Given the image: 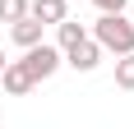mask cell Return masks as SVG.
<instances>
[{
	"mask_svg": "<svg viewBox=\"0 0 134 129\" xmlns=\"http://www.w3.org/2000/svg\"><path fill=\"white\" fill-rule=\"evenodd\" d=\"M88 37H93L102 51H111V55L134 51V23L125 19V14H102V19L88 28Z\"/></svg>",
	"mask_w": 134,
	"mask_h": 129,
	"instance_id": "1",
	"label": "cell"
},
{
	"mask_svg": "<svg viewBox=\"0 0 134 129\" xmlns=\"http://www.w3.org/2000/svg\"><path fill=\"white\" fill-rule=\"evenodd\" d=\"M23 64H28V74L42 83V78H51L55 69L65 64V55H60V46H51V42H37V46L23 51Z\"/></svg>",
	"mask_w": 134,
	"mask_h": 129,
	"instance_id": "2",
	"label": "cell"
},
{
	"mask_svg": "<svg viewBox=\"0 0 134 129\" xmlns=\"http://www.w3.org/2000/svg\"><path fill=\"white\" fill-rule=\"evenodd\" d=\"M60 55H65V64L74 69V74H93L97 64H102V55H107V51H102L93 37H83V42H74V46H69V51H60Z\"/></svg>",
	"mask_w": 134,
	"mask_h": 129,
	"instance_id": "3",
	"label": "cell"
},
{
	"mask_svg": "<svg viewBox=\"0 0 134 129\" xmlns=\"http://www.w3.org/2000/svg\"><path fill=\"white\" fill-rule=\"evenodd\" d=\"M0 83H5V92H9V97H28V92L37 88V78L28 74V64H23V60H5Z\"/></svg>",
	"mask_w": 134,
	"mask_h": 129,
	"instance_id": "4",
	"label": "cell"
},
{
	"mask_svg": "<svg viewBox=\"0 0 134 129\" xmlns=\"http://www.w3.org/2000/svg\"><path fill=\"white\" fill-rule=\"evenodd\" d=\"M42 32H46V23H37L32 14H23V19H14V23H9V42L19 46V51H28V46H37V42H46Z\"/></svg>",
	"mask_w": 134,
	"mask_h": 129,
	"instance_id": "5",
	"label": "cell"
},
{
	"mask_svg": "<svg viewBox=\"0 0 134 129\" xmlns=\"http://www.w3.org/2000/svg\"><path fill=\"white\" fill-rule=\"evenodd\" d=\"M28 14H32L37 23L55 28L60 19H69V0H28Z\"/></svg>",
	"mask_w": 134,
	"mask_h": 129,
	"instance_id": "6",
	"label": "cell"
},
{
	"mask_svg": "<svg viewBox=\"0 0 134 129\" xmlns=\"http://www.w3.org/2000/svg\"><path fill=\"white\" fill-rule=\"evenodd\" d=\"M83 37H88V28H83L79 19H60V23H55V46H60V51H69V46L83 42Z\"/></svg>",
	"mask_w": 134,
	"mask_h": 129,
	"instance_id": "7",
	"label": "cell"
},
{
	"mask_svg": "<svg viewBox=\"0 0 134 129\" xmlns=\"http://www.w3.org/2000/svg\"><path fill=\"white\" fill-rule=\"evenodd\" d=\"M116 88H125V92H134V51H125V55H116Z\"/></svg>",
	"mask_w": 134,
	"mask_h": 129,
	"instance_id": "8",
	"label": "cell"
},
{
	"mask_svg": "<svg viewBox=\"0 0 134 129\" xmlns=\"http://www.w3.org/2000/svg\"><path fill=\"white\" fill-rule=\"evenodd\" d=\"M28 14V0H0V23H14Z\"/></svg>",
	"mask_w": 134,
	"mask_h": 129,
	"instance_id": "9",
	"label": "cell"
},
{
	"mask_svg": "<svg viewBox=\"0 0 134 129\" xmlns=\"http://www.w3.org/2000/svg\"><path fill=\"white\" fill-rule=\"evenodd\" d=\"M97 9L102 14H125V5H130V0H93Z\"/></svg>",
	"mask_w": 134,
	"mask_h": 129,
	"instance_id": "10",
	"label": "cell"
},
{
	"mask_svg": "<svg viewBox=\"0 0 134 129\" xmlns=\"http://www.w3.org/2000/svg\"><path fill=\"white\" fill-rule=\"evenodd\" d=\"M0 69H5V51H0Z\"/></svg>",
	"mask_w": 134,
	"mask_h": 129,
	"instance_id": "11",
	"label": "cell"
},
{
	"mask_svg": "<svg viewBox=\"0 0 134 129\" xmlns=\"http://www.w3.org/2000/svg\"><path fill=\"white\" fill-rule=\"evenodd\" d=\"M0 129H5V125H0Z\"/></svg>",
	"mask_w": 134,
	"mask_h": 129,
	"instance_id": "12",
	"label": "cell"
}]
</instances>
